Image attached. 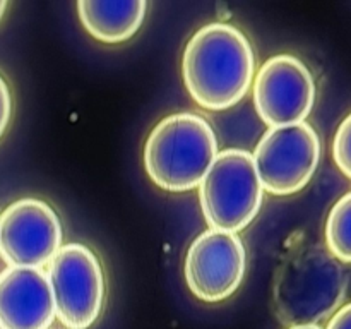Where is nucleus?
I'll return each mask as SVG.
<instances>
[{"mask_svg": "<svg viewBox=\"0 0 351 329\" xmlns=\"http://www.w3.org/2000/svg\"><path fill=\"white\" fill-rule=\"evenodd\" d=\"M144 0L96 2L79 0L77 12L84 29L101 43H122L139 31L146 17Z\"/></svg>", "mask_w": 351, "mask_h": 329, "instance_id": "9b49d317", "label": "nucleus"}, {"mask_svg": "<svg viewBox=\"0 0 351 329\" xmlns=\"http://www.w3.org/2000/svg\"><path fill=\"white\" fill-rule=\"evenodd\" d=\"M7 5H9V3H7V2H5V0H0V19H2L3 12H5Z\"/></svg>", "mask_w": 351, "mask_h": 329, "instance_id": "f3484780", "label": "nucleus"}, {"mask_svg": "<svg viewBox=\"0 0 351 329\" xmlns=\"http://www.w3.org/2000/svg\"><path fill=\"white\" fill-rule=\"evenodd\" d=\"M264 188L252 153L219 151L199 185V201L209 228L237 233L254 221L263 204Z\"/></svg>", "mask_w": 351, "mask_h": 329, "instance_id": "20e7f679", "label": "nucleus"}, {"mask_svg": "<svg viewBox=\"0 0 351 329\" xmlns=\"http://www.w3.org/2000/svg\"><path fill=\"white\" fill-rule=\"evenodd\" d=\"M264 191L290 195L311 182L321 160V141L312 125L271 127L252 154Z\"/></svg>", "mask_w": 351, "mask_h": 329, "instance_id": "423d86ee", "label": "nucleus"}, {"mask_svg": "<svg viewBox=\"0 0 351 329\" xmlns=\"http://www.w3.org/2000/svg\"><path fill=\"white\" fill-rule=\"evenodd\" d=\"M247 254L237 233L206 230L191 243L185 257V280L202 302H221L240 287Z\"/></svg>", "mask_w": 351, "mask_h": 329, "instance_id": "1a4fd4ad", "label": "nucleus"}, {"mask_svg": "<svg viewBox=\"0 0 351 329\" xmlns=\"http://www.w3.org/2000/svg\"><path fill=\"white\" fill-rule=\"evenodd\" d=\"M326 329H351V304H346L345 307L339 308L332 319L329 321Z\"/></svg>", "mask_w": 351, "mask_h": 329, "instance_id": "2eb2a0df", "label": "nucleus"}, {"mask_svg": "<svg viewBox=\"0 0 351 329\" xmlns=\"http://www.w3.org/2000/svg\"><path fill=\"white\" fill-rule=\"evenodd\" d=\"M348 274L319 243L305 242L288 250L273 283V302L287 326L317 324L336 310L346 295Z\"/></svg>", "mask_w": 351, "mask_h": 329, "instance_id": "f03ea898", "label": "nucleus"}, {"mask_svg": "<svg viewBox=\"0 0 351 329\" xmlns=\"http://www.w3.org/2000/svg\"><path fill=\"white\" fill-rule=\"evenodd\" d=\"M10 112H12V99H10L9 86L0 75V137H2L7 125H9Z\"/></svg>", "mask_w": 351, "mask_h": 329, "instance_id": "4468645a", "label": "nucleus"}, {"mask_svg": "<svg viewBox=\"0 0 351 329\" xmlns=\"http://www.w3.org/2000/svg\"><path fill=\"white\" fill-rule=\"evenodd\" d=\"M288 329H322V328H319L317 324H307V326H291V328Z\"/></svg>", "mask_w": 351, "mask_h": 329, "instance_id": "dca6fc26", "label": "nucleus"}, {"mask_svg": "<svg viewBox=\"0 0 351 329\" xmlns=\"http://www.w3.org/2000/svg\"><path fill=\"white\" fill-rule=\"evenodd\" d=\"M332 156L339 170L351 178V113L339 123L332 143Z\"/></svg>", "mask_w": 351, "mask_h": 329, "instance_id": "ddd939ff", "label": "nucleus"}, {"mask_svg": "<svg viewBox=\"0 0 351 329\" xmlns=\"http://www.w3.org/2000/svg\"><path fill=\"white\" fill-rule=\"evenodd\" d=\"M47 276L62 324L69 329L95 324L105 300V278L96 254L82 243H65L48 263Z\"/></svg>", "mask_w": 351, "mask_h": 329, "instance_id": "39448f33", "label": "nucleus"}, {"mask_svg": "<svg viewBox=\"0 0 351 329\" xmlns=\"http://www.w3.org/2000/svg\"><path fill=\"white\" fill-rule=\"evenodd\" d=\"M326 243L336 259L351 263V192L343 195L329 212Z\"/></svg>", "mask_w": 351, "mask_h": 329, "instance_id": "f8f14e48", "label": "nucleus"}, {"mask_svg": "<svg viewBox=\"0 0 351 329\" xmlns=\"http://www.w3.org/2000/svg\"><path fill=\"white\" fill-rule=\"evenodd\" d=\"M218 156L213 127L195 113L167 117L151 130L144 146V167L151 180L168 192L199 187Z\"/></svg>", "mask_w": 351, "mask_h": 329, "instance_id": "7ed1b4c3", "label": "nucleus"}, {"mask_svg": "<svg viewBox=\"0 0 351 329\" xmlns=\"http://www.w3.org/2000/svg\"><path fill=\"white\" fill-rule=\"evenodd\" d=\"M62 247V223L50 204L21 199L0 215V256L10 267H40Z\"/></svg>", "mask_w": 351, "mask_h": 329, "instance_id": "6e6552de", "label": "nucleus"}, {"mask_svg": "<svg viewBox=\"0 0 351 329\" xmlns=\"http://www.w3.org/2000/svg\"><path fill=\"white\" fill-rule=\"evenodd\" d=\"M314 103V77L300 58L283 53L264 62L254 82V105L269 129L305 122Z\"/></svg>", "mask_w": 351, "mask_h": 329, "instance_id": "0eeeda50", "label": "nucleus"}, {"mask_svg": "<svg viewBox=\"0 0 351 329\" xmlns=\"http://www.w3.org/2000/svg\"><path fill=\"white\" fill-rule=\"evenodd\" d=\"M256 71L250 41L226 23L202 26L189 40L182 58L185 88L199 106L228 110L249 91Z\"/></svg>", "mask_w": 351, "mask_h": 329, "instance_id": "f257e3e1", "label": "nucleus"}, {"mask_svg": "<svg viewBox=\"0 0 351 329\" xmlns=\"http://www.w3.org/2000/svg\"><path fill=\"white\" fill-rule=\"evenodd\" d=\"M48 276L40 267H7L0 274V329H48L55 321Z\"/></svg>", "mask_w": 351, "mask_h": 329, "instance_id": "9d476101", "label": "nucleus"}]
</instances>
